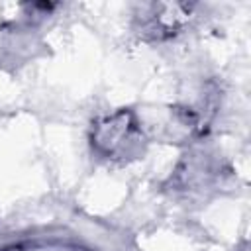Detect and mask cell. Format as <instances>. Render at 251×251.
Returning <instances> with one entry per match:
<instances>
[{"mask_svg": "<svg viewBox=\"0 0 251 251\" xmlns=\"http://www.w3.org/2000/svg\"><path fill=\"white\" fill-rule=\"evenodd\" d=\"M141 129L135 116L127 110H120L102 118L92 127L94 149L108 159H127L141 149Z\"/></svg>", "mask_w": 251, "mask_h": 251, "instance_id": "1", "label": "cell"}, {"mask_svg": "<svg viewBox=\"0 0 251 251\" xmlns=\"http://www.w3.org/2000/svg\"><path fill=\"white\" fill-rule=\"evenodd\" d=\"M192 6L188 4H149L141 12V31L155 37H167L182 27L190 18Z\"/></svg>", "mask_w": 251, "mask_h": 251, "instance_id": "2", "label": "cell"}]
</instances>
